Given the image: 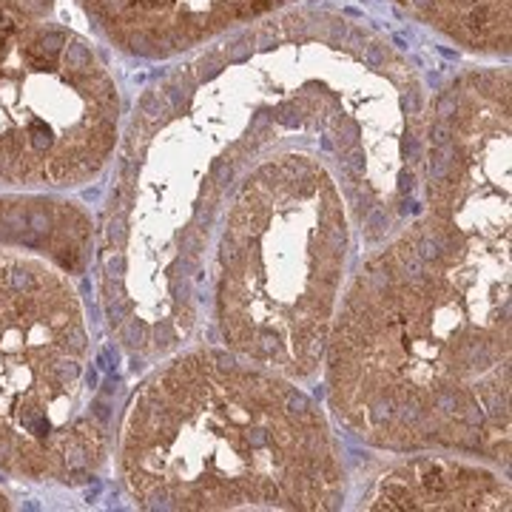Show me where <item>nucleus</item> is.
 <instances>
[{"label": "nucleus", "instance_id": "7ed1b4c3", "mask_svg": "<svg viewBox=\"0 0 512 512\" xmlns=\"http://www.w3.org/2000/svg\"><path fill=\"white\" fill-rule=\"evenodd\" d=\"M120 470L143 510H336L345 464L291 376L231 350H183L128 404Z\"/></svg>", "mask_w": 512, "mask_h": 512}, {"label": "nucleus", "instance_id": "6e6552de", "mask_svg": "<svg viewBox=\"0 0 512 512\" xmlns=\"http://www.w3.org/2000/svg\"><path fill=\"white\" fill-rule=\"evenodd\" d=\"M0 507H6V498L3 495H0Z\"/></svg>", "mask_w": 512, "mask_h": 512}, {"label": "nucleus", "instance_id": "423d86ee", "mask_svg": "<svg viewBox=\"0 0 512 512\" xmlns=\"http://www.w3.org/2000/svg\"><path fill=\"white\" fill-rule=\"evenodd\" d=\"M362 507L390 512L510 510V484L467 456L424 450L390 461L370 478Z\"/></svg>", "mask_w": 512, "mask_h": 512}, {"label": "nucleus", "instance_id": "0eeeda50", "mask_svg": "<svg viewBox=\"0 0 512 512\" xmlns=\"http://www.w3.org/2000/svg\"><path fill=\"white\" fill-rule=\"evenodd\" d=\"M421 18L470 49L507 52L510 46V0H404Z\"/></svg>", "mask_w": 512, "mask_h": 512}, {"label": "nucleus", "instance_id": "20e7f679", "mask_svg": "<svg viewBox=\"0 0 512 512\" xmlns=\"http://www.w3.org/2000/svg\"><path fill=\"white\" fill-rule=\"evenodd\" d=\"M89 333L63 276L26 256H0V467L83 481L106 436L92 393Z\"/></svg>", "mask_w": 512, "mask_h": 512}, {"label": "nucleus", "instance_id": "39448f33", "mask_svg": "<svg viewBox=\"0 0 512 512\" xmlns=\"http://www.w3.org/2000/svg\"><path fill=\"white\" fill-rule=\"evenodd\" d=\"M421 177L430 214L481 237L510 239L507 74H470L441 97Z\"/></svg>", "mask_w": 512, "mask_h": 512}, {"label": "nucleus", "instance_id": "f03ea898", "mask_svg": "<svg viewBox=\"0 0 512 512\" xmlns=\"http://www.w3.org/2000/svg\"><path fill=\"white\" fill-rule=\"evenodd\" d=\"M336 419L393 453L510 461V239L424 211L339 296L325 348Z\"/></svg>", "mask_w": 512, "mask_h": 512}, {"label": "nucleus", "instance_id": "f257e3e1", "mask_svg": "<svg viewBox=\"0 0 512 512\" xmlns=\"http://www.w3.org/2000/svg\"><path fill=\"white\" fill-rule=\"evenodd\" d=\"M359 131L319 151L239 140L137 197V296L111 316L126 345L168 353L202 333L291 379L322 367L356 228H387L416 183H387ZM390 231V228H387Z\"/></svg>", "mask_w": 512, "mask_h": 512}]
</instances>
